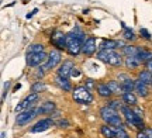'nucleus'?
Returning <instances> with one entry per match:
<instances>
[{"instance_id":"nucleus-23","label":"nucleus","mask_w":152,"mask_h":138,"mask_svg":"<svg viewBox=\"0 0 152 138\" xmlns=\"http://www.w3.org/2000/svg\"><path fill=\"white\" fill-rule=\"evenodd\" d=\"M138 80H141L144 82L145 85H149L152 83V72L145 69V71H141L140 72V75H138Z\"/></svg>"},{"instance_id":"nucleus-17","label":"nucleus","mask_w":152,"mask_h":138,"mask_svg":"<svg viewBox=\"0 0 152 138\" xmlns=\"http://www.w3.org/2000/svg\"><path fill=\"white\" fill-rule=\"evenodd\" d=\"M124 64H125V66L128 68V69H137V68L141 65V61H140L137 56H127V58H125V61H124Z\"/></svg>"},{"instance_id":"nucleus-18","label":"nucleus","mask_w":152,"mask_h":138,"mask_svg":"<svg viewBox=\"0 0 152 138\" xmlns=\"http://www.w3.org/2000/svg\"><path fill=\"white\" fill-rule=\"evenodd\" d=\"M140 47H137V45H125L124 48H123V54L127 56H137L140 54Z\"/></svg>"},{"instance_id":"nucleus-39","label":"nucleus","mask_w":152,"mask_h":138,"mask_svg":"<svg viewBox=\"0 0 152 138\" xmlns=\"http://www.w3.org/2000/svg\"><path fill=\"white\" fill-rule=\"evenodd\" d=\"M79 75H80V72L77 71V69H76V68H73V69H72V76H79Z\"/></svg>"},{"instance_id":"nucleus-30","label":"nucleus","mask_w":152,"mask_h":138,"mask_svg":"<svg viewBox=\"0 0 152 138\" xmlns=\"http://www.w3.org/2000/svg\"><path fill=\"white\" fill-rule=\"evenodd\" d=\"M113 128H114V131H115V137L117 138H131L128 135V133L123 127H113Z\"/></svg>"},{"instance_id":"nucleus-43","label":"nucleus","mask_w":152,"mask_h":138,"mask_svg":"<svg viewBox=\"0 0 152 138\" xmlns=\"http://www.w3.org/2000/svg\"><path fill=\"white\" fill-rule=\"evenodd\" d=\"M151 85H152V83H151Z\"/></svg>"},{"instance_id":"nucleus-28","label":"nucleus","mask_w":152,"mask_h":138,"mask_svg":"<svg viewBox=\"0 0 152 138\" xmlns=\"http://www.w3.org/2000/svg\"><path fill=\"white\" fill-rule=\"evenodd\" d=\"M37 52H44V45L42 44H33L28 47L27 54H37Z\"/></svg>"},{"instance_id":"nucleus-10","label":"nucleus","mask_w":152,"mask_h":138,"mask_svg":"<svg viewBox=\"0 0 152 138\" xmlns=\"http://www.w3.org/2000/svg\"><path fill=\"white\" fill-rule=\"evenodd\" d=\"M73 68H75V65H73L72 61H64V64H61L59 68H58V76L68 79L69 76H72V69Z\"/></svg>"},{"instance_id":"nucleus-37","label":"nucleus","mask_w":152,"mask_h":138,"mask_svg":"<svg viewBox=\"0 0 152 138\" xmlns=\"http://www.w3.org/2000/svg\"><path fill=\"white\" fill-rule=\"evenodd\" d=\"M144 131H145V134L148 135V138H152V128H145Z\"/></svg>"},{"instance_id":"nucleus-31","label":"nucleus","mask_w":152,"mask_h":138,"mask_svg":"<svg viewBox=\"0 0 152 138\" xmlns=\"http://www.w3.org/2000/svg\"><path fill=\"white\" fill-rule=\"evenodd\" d=\"M110 126H113V127H123V120L120 118V116H115L114 118H111L109 121Z\"/></svg>"},{"instance_id":"nucleus-14","label":"nucleus","mask_w":152,"mask_h":138,"mask_svg":"<svg viewBox=\"0 0 152 138\" xmlns=\"http://www.w3.org/2000/svg\"><path fill=\"white\" fill-rule=\"evenodd\" d=\"M55 110V103L54 101H47V103H44L41 104L38 109H35V113L38 114H47V113H52Z\"/></svg>"},{"instance_id":"nucleus-38","label":"nucleus","mask_w":152,"mask_h":138,"mask_svg":"<svg viewBox=\"0 0 152 138\" xmlns=\"http://www.w3.org/2000/svg\"><path fill=\"white\" fill-rule=\"evenodd\" d=\"M37 11H38V9H34V10L31 11V13H28V14H27V16H26V17H27L28 20H30V18H31V17H33L34 14H35V13H37Z\"/></svg>"},{"instance_id":"nucleus-21","label":"nucleus","mask_w":152,"mask_h":138,"mask_svg":"<svg viewBox=\"0 0 152 138\" xmlns=\"http://www.w3.org/2000/svg\"><path fill=\"white\" fill-rule=\"evenodd\" d=\"M135 92L142 97L148 96V85H145L141 80H135Z\"/></svg>"},{"instance_id":"nucleus-36","label":"nucleus","mask_w":152,"mask_h":138,"mask_svg":"<svg viewBox=\"0 0 152 138\" xmlns=\"http://www.w3.org/2000/svg\"><path fill=\"white\" fill-rule=\"evenodd\" d=\"M137 138H148V135L145 134V131L142 130V131H140V133L137 134Z\"/></svg>"},{"instance_id":"nucleus-25","label":"nucleus","mask_w":152,"mask_h":138,"mask_svg":"<svg viewBox=\"0 0 152 138\" xmlns=\"http://www.w3.org/2000/svg\"><path fill=\"white\" fill-rule=\"evenodd\" d=\"M121 88H123V92H132V90H135V80H132V79H127L124 82L121 83Z\"/></svg>"},{"instance_id":"nucleus-26","label":"nucleus","mask_w":152,"mask_h":138,"mask_svg":"<svg viewBox=\"0 0 152 138\" xmlns=\"http://www.w3.org/2000/svg\"><path fill=\"white\" fill-rule=\"evenodd\" d=\"M109 88H110V90L113 92V94H120V93H124L123 92V88H121V85H120L117 80H110L109 83Z\"/></svg>"},{"instance_id":"nucleus-19","label":"nucleus","mask_w":152,"mask_h":138,"mask_svg":"<svg viewBox=\"0 0 152 138\" xmlns=\"http://www.w3.org/2000/svg\"><path fill=\"white\" fill-rule=\"evenodd\" d=\"M55 83H56V85H58L61 89H64L65 92H71V90H72L71 82H69L68 79H65V77L56 76V79H55Z\"/></svg>"},{"instance_id":"nucleus-12","label":"nucleus","mask_w":152,"mask_h":138,"mask_svg":"<svg viewBox=\"0 0 152 138\" xmlns=\"http://www.w3.org/2000/svg\"><path fill=\"white\" fill-rule=\"evenodd\" d=\"M125 44L123 41L117 39H104L100 44V50H117V48H124Z\"/></svg>"},{"instance_id":"nucleus-7","label":"nucleus","mask_w":152,"mask_h":138,"mask_svg":"<svg viewBox=\"0 0 152 138\" xmlns=\"http://www.w3.org/2000/svg\"><path fill=\"white\" fill-rule=\"evenodd\" d=\"M37 100H38V93H31V94H28L27 97H26V99L23 100L21 103H20V104L16 107V111H17V113H18V111L21 113V111L30 110V107H31V106H33L34 103L37 101Z\"/></svg>"},{"instance_id":"nucleus-6","label":"nucleus","mask_w":152,"mask_h":138,"mask_svg":"<svg viewBox=\"0 0 152 138\" xmlns=\"http://www.w3.org/2000/svg\"><path fill=\"white\" fill-rule=\"evenodd\" d=\"M51 44L56 47V50H66V34L62 31H55L51 37Z\"/></svg>"},{"instance_id":"nucleus-8","label":"nucleus","mask_w":152,"mask_h":138,"mask_svg":"<svg viewBox=\"0 0 152 138\" xmlns=\"http://www.w3.org/2000/svg\"><path fill=\"white\" fill-rule=\"evenodd\" d=\"M97 50V44H96V38L94 37H89L86 38V41L83 42V47H82V52L86 56H92Z\"/></svg>"},{"instance_id":"nucleus-9","label":"nucleus","mask_w":152,"mask_h":138,"mask_svg":"<svg viewBox=\"0 0 152 138\" xmlns=\"http://www.w3.org/2000/svg\"><path fill=\"white\" fill-rule=\"evenodd\" d=\"M35 116H37V113H35V110H34V109H30V110L21 111V113L17 116L16 123L18 124V126H24V124H27V123L31 121V120H33Z\"/></svg>"},{"instance_id":"nucleus-3","label":"nucleus","mask_w":152,"mask_h":138,"mask_svg":"<svg viewBox=\"0 0 152 138\" xmlns=\"http://www.w3.org/2000/svg\"><path fill=\"white\" fill-rule=\"evenodd\" d=\"M72 94H73V100L76 103H79V104H90L93 101V94L86 86H77V88H75Z\"/></svg>"},{"instance_id":"nucleus-41","label":"nucleus","mask_w":152,"mask_h":138,"mask_svg":"<svg viewBox=\"0 0 152 138\" xmlns=\"http://www.w3.org/2000/svg\"><path fill=\"white\" fill-rule=\"evenodd\" d=\"M145 65H147V69H148V71L152 72V61H149L148 64H145Z\"/></svg>"},{"instance_id":"nucleus-13","label":"nucleus","mask_w":152,"mask_h":138,"mask_svg":"<svg viewBox=\"0 0 152 138\" xmlns=\"http://www.w3.org/2000/svg\"><path fill=\"white\" fill-rule=\"evenodd\" d=\"M115 116H118V114H117V110H114V109L109 107V106H104V107H102V109H100V117H102V118H103L107 124H109L110 120H111V118H114Z\"/></svg>"},{"instance_id":"nucleus-40","label":"nucleus","mask_w":152,"mask_h":138,"mask_svg":"<svg viewBox=\"0 0 152 138\" xmlns=\"http://www.w3.org/2000/svg\"><path fill=\"white\" fill-rule=\"evenodd\" d=\"M68 124H69L68 121H65V120H61V121H59V127H68Z\"/></svg>"},{"instance_id":"nucleus-34","label":"nucleus","mask_w":152,"mask_h":138,"mask_svg":"<svg viewBox=\"0 0 152 138\" xmlns=\"http://www.w3.org/2000/svg\"><path fill=\"white\" fill-rule=\"evenodd\" d=\"M132 111L135 113L137 116H140V117H142V114H144V111H142L140 107H137V106H132Z\"/></svg>"},{"instance_id":"nucleus-2","label":"nucleus","mask_w":152,"mask_h":138,"mask_svg":"<svg viewBox=\"0 0 152 138\" xmlns=\"http://www.w3.org/2000/svg\"><path fill=\"white\" fill-rule=\"evenodd\" d=\"M97 59L111 66H121L123 55L115 50H100L97 52Z\"/></svg>"},{"instance_id":"nucleus-32","label":"nucleus","mask_w":152,"mask_h":138,"mask_svg":"<svg viewBox=\"0 0 152 138\" xmlns=\"http://www.w3.org/2000/svg\"><path fill=\"white\" fill-rule=\"evenodd\" d=\"M140 34H141V37H142V38L148 39V41H151V39H152L151 34H149V31H148L147 28H141V30H140Z\"/></svg>"},{"instance_id":"nucleus-33","label":"nucleus","mask_w":152,"mask_h":138,"mask_svg":"<svg viewBox=\"0 0 152 138\" xmlns=\"http://www.w3.org/2000/svg\"><path fill=\"white\" fill-rule=\"evenodd\" d=\"M109 107H111V109H114V110H117V109H118L120 107V103L118 101H117V100H111V101H109Z\"/></svg>"},{"instance_id":"nucleus-15","label":"nucleus","mask_w":152,"mask_h":138,"mask_svg":"<svg viewBox=\"0 0 152 138\" xmlns=\"http://www.w3.org/2000/svg\"><path fill=\"white\" fill-rule=\"evenodd\" d=\"M96 89H97V93L100 94L102 97H110V96L113 94V92L110 90L107 83H99V85H96Z\"/></svg>"},{"instance_id":"nucleus-24","label":"nucleus","mask_w":152,"mask_h":138,"mask_svg":"<svg viewBox=\"0 0 152 138\" xmlns=\"http://www.w3.org/2000/svg\"><path fill=\"white\" fill-rule=\"evenodd\" d=\"M100 133L103 134V137L106 138H115V131H114L113 126H102Z\"/></svg>"},{"instance_id":"nucleus-4","label":"nucleus","mask_w":152,"mask_h":138,"mask_svg":"<svg viewBox=\"0 0 152 138\" xmlns=\"http://www.w3.org/2000/svg\"><path fill=\"white\" fill-rule=\"evenodd\" d=\"M48 61V55L45 52H37V54H27V65L28 66H39Z\"/></svg>"},{"instance_id":"nucleus-29","label":"nucleus","mask_w":152,"mask_h":138,"mask_svg":"<svg viewBox=\"0 0 152 138\" xmlns=\"http://www.w3.org/2000/svg\"><path fill=\"white\" fill-rule=\"evenodd\" d=\"M45 88H47V86H45V83L39 80V82H35L33 86H31V92H33V93H39V92L45 90Z\"/></svg>"},{"instance_id":"nucleus-27","label":"nucleus","mask_w":152,"mask_h":138,"mask_svg":"<svg viewBox=\"0 0 152 138\" xmlns=\"http://www.w3.org/2000/svg\"><path fill=\"white\" fill-rule=\"evenodd\" d=\"M123 38L127 39V41H135V39H137V35H135V33H134L131 28L125 27L124 31H123Z\"/></svg>"},{"instance_id":"nucleus-11","label":"nucleus","mask_w":152,"mask_h":138,"mask_svg":"<svg viewBox=\"0 0 152 138\" xmlns=\"http://www.w3.org/2000/svg\"><path fill=\"white\" fill-rule=\"evenodd\" d=\"M52 126H54V120H51V118H44V120H39L35 126H33L31 133H42V131H47L48 128H51Z\"/></svg>"},{"instance_id":"nucleus-35","label":"nucleus","mask_w":152,"mask_h":138,"mask_svg":"<svg viewBox=\"0 0 152 138\" xmlns=\"http://www.w3.org/2000/svg\"><path fill=\"white\" fill-rule=\"evenodd\" d=\"M85 86H86L87 89H90V88H93V86H94V82H93L92 79H87V80H86V85H85Z\"/></svg>"},{"instance_id":"nucleus-42","label":"nucleus","mask_w":152,"mask_h":138,"mask_svg":"<svg viewBox=\"0 0 152 138\" xmlns=\"http://www.w3.org/2000/svg\"><path fill=\"white\" fill-rule=\"evenodd\" d=\"M1 138H6V133H1Z\"/></svg>"},{"instance_id":"nucleus-1","label":"nucleus","mask_w":152,"mask_h":138,"mask_svg":"<svg viewBox=\"0 0 152 138\" xmlns=\"http://www.w3.org/2000/svg\"><path fill=\"white\" fill-rule=\"evenodd\" d=\"M86 41V35L79 28H75L73 31L66 34V51L72 56H76L79 52H82L83 42Z\"/></svg>"},{"instance_id":"nucleus-5","label":"nucleus","mask_w":152,"mask_h":138,"mask_svg":"<svg viewBox=\"0 0 152 138\" xmlns=\"http://www.w3.org/2000/svg\"><path fill=\"white\" fill-rule=\"evenodd\" d=\"M61 61H62V55H61V51L59 50H52L48 54V61L45 62L44 65V69L48 71V69H52L56 65H59Z\"/></svg>"},{"instance_id":"nucleus-20","label":"nucleus","mask_w":152,"mask_h":138,"mask_svg":"<svg viewBox=\"0 0 152 138\" xmlns=\"http://www.w3.org/2000/svg\"><path fill=\"white\" fill-rule=\"evenodd\" d=\"M137 58L141 61V64H148L149 61H152V52L141 48V50H140V54L137 55Z\"/></svg>"},{"instance_id":"nucleus-22","label":"nucleus","mask_w":152,"mask_h":138,"mask_svg":"<svg viewBox=\"0 0 152 138\" xmlns=\"http://www.w3.org/2000/svg\"><path fill=\"white\" fill-rule=\"evenodd\" d=\"M121 111L124 113L127 123H128L130 126H132V121H134V118H135V116H137L135 113L132 111V109H128L127 106H123V107H121Z\"/></svg>"},{"instance_id":"nucleus-16","label":"nucleus","mask_w":152,"mask_h":138,"mask_svg":"<svg viewBox=\"0 0 152 138\" xmlns=\"http://www.w3.org/2000/svg\"><path fill=\"white\" fill-rule=\"evenodd\" d=\"M123 100H124L125 104H128V106H137V103H138V99H137V96L132 92L123 93Z\"/></svg>"}]
</instances>
